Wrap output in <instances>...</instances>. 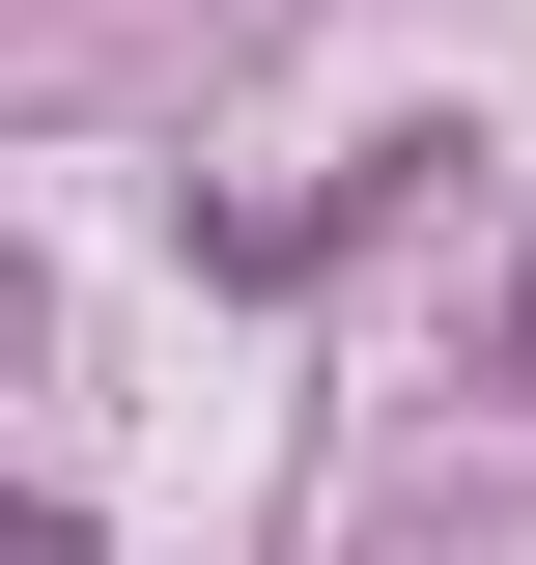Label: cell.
Masks as SVG:
<instances>
[{"label": "cell", "mask_w": 536, "mask_h": 565, "mask_svg": "<svg viewBox=\"0 0 536 565\" xmlns=\"http://www.w3.org/2000/svg\"><path fill=\"white\" fill-rule=\"evenodd\" d=\"M508 340H536V311H508Z\"/></svg>", "instance_id": "7a4b0ae2"}, {"label": "cell", "mask_w": 536, "mask_h": 565, "mask_svg": "<svg viewBox=\"0 0 536 565\" xmlns=\"http://www.w3.org/2000/svg\"><path fill=\"white\" fill-rule=\"evenodd\" d=\"M29 565H85V537H29Z\"/></svg>", "instance_id": "6da1fadb"}]
</instances>
